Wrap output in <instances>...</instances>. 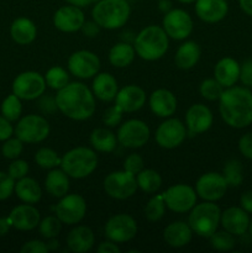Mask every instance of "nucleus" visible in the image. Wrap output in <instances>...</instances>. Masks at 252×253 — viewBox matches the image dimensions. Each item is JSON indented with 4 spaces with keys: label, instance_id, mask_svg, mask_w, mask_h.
Listing matches in <instances>:
<instances>
[{
    "label": "nucleus",
    "instance_id": "nucleus-8",
    "mask_svg": "<svg viewBox=\"0 0 252 253\" xmlns=\"http://www.w3.org/2000/svg\"><path fill=\"white\" fill-rule=\"evenodd\" d=\"M137 187V180L135 175L130 172H126L125 169L110 173L104 179V189L106 194L118 200L132 197Z\"/></svg>",
    "mask_w": 252,
    "mask_h": 253
},
{
    "label": "nucleus",
    "instance_id": "nucleus-33",
    "mask_svg": "<svg viewBox=\"0 0 252 253\" xmlns=\"http://www.w3.org/2000/svg\"><path fill=\"white\" fill-rule=\"evenodd\" d=\"M135 47L127 42L116 43L109 52V61L116 68H125L132 63L135 58Z\"/></svg>",
    "mask_w": 252,
    "mask_h": 253
},
{
    "label": "nucleus",
    "instance_id": "nucleus-54",
    "mask_svg": "<svg viewBox=\"0 0 252 253\" xmlns=\"http://www.w3.org/2000/svg\"><path fill=\"white\" fill-rule=\"evenodd\" d=\"M82 31H83L84 36L86 37H95L100 31V26L96 24L95 21H84L83 26H82Z\"/></svg>",
    "mask_w": 252,
    "mask_h": 253
},
{
    "label": "nucleus",
    "instance_id": "nucleus-2",
    "mask_svg": "<svg viewBox=\"0 0 252 253\" xmlns=\"http://www.w3.org/2000/svg\"><path fill=\"white\" fill-rule=\"evenodd\" d=\"M58 110L72 120L83 121L95 111V99L90 89L83 83H68L56 95Z\"/></svg>",
    "mask_w": 252,
    "mask_h": 253
},
{
    "label": "nucleus",
    "instance_id": "nucleus-23",
    "mask_svg": "<svg viewBox=\"0 0 252 253\" xmlns=\"http://www.w3.org/2000/svg\"><path fill=\"white\" fill-rule=\"evenodd\" d=\"M229 11L226 0H197L195 14L205 22H219L224 19Z\"/></svg>",
    "mask_w": 252,
    "mask_h": 253
},
{
    "label": "nucleus",
    "instance_id": "nucleus-20",
    "mask_svg": "<svg viewBox=\"0 0 252 253\" xmlns=\"http://www.w3.org/2000/svg\"><path fill=\"white\" fill-rule=\"evenodd\" d=\"M220 222L227 232L232 234L234 236H242L249 231V212L245 211L241 207L229 208L224 212H221Z\"/></svg>",
    "mask_w": 252,
    "mask_h": 253
},
{
    "label": "nucleus",
    "instance_id": "nucleus-22",
    "mask_svg": "<svg viewBox=\"0 0 252 253\" xmlns=\"http://www.w3.org/2000/svg\"><path fill=\"white\" fill-rule=\"evenodd\" d=\"M146 94L142 88L137 85H126L118 91L115 104L124 113H133L145 105Z\"/></svg>",
    "mask_w": 252,
    "mask_h": 253
},
{
    "label": "nucleus",
    "instance_id": "nucleus-12",
    "mask_svg": "<svg viewBox=\"0 0 252 253\" xmlns=\"http://www.w3.org/2000/svg\"><path fill=\"white\" fill-rule=\"evenodd\" d=\"M57 217L62 224L74 225L78 224L86 212L85 200L79 194H69L62 197L61 202L54 208Z\"/></svg>",
    "mask_w": 252,
    "mask_h": 253
},
{
    "label": "nucleus",
    "instance_id": "nucleus-58",
    "mask_svg": "<svg viewBox=\"0 0 252 253\" xmlns=\"http://www.w3.org/2000/svg\"><path fill=\"white\" fill-rule=\"evenodd\" d=\"M66 1L68 2V4L74 5V6L85 7V6H89V5L95 4V2L99 1V0H66Z\"/></svg>",
    "mask_w": 252,
    "mask_h": 253
},
{
    "label": "nucleus",
    "instance_id": "nucleus-15",
    "mask_svg": "<svg viewBox=\"0 0 252 253\" xmlns=\"http://www.w3.org/2000/svg\"><path fill=\"white\" fill-rule=\"evenodd\" d=\"M227 185L224 175L219 173H205L198 179L195 184V192L205 202H216L221 199L226 193Z\"/></svg>",
    "mask_w": 252,
    "mask_h": 253
},
{
    "label": "nucleus",
    "instance_id": "nucleus-51",
    "mask_svg": "<svg viewBox=\"0 0 252 253\" xmlns=\"http://www.w3.org/2000/svg\"><path fill=\"white\" fill-rule=\"evenodd\" d=\"M21 253H47L48 249L44 242L39 241V240H32V241L26 242L21 247Z\"/></svg>",
    "mask_w": 252,
    "mask_h": 253
},
{
    "label": "nucleus",
    "instance_id": "nucleus-59",
    "mask_svg": "<svg viewBox=\"0 0 252 253\" xmlns=\"http://www.w3.org/2000/svg\"><path fill=\"white\" fill-rule=\"evenodd\" d=\"M240 7L249 16H252V0H239Z\"/></svg>",
    "mask_w": 252,
    "mask_h": 253
},
{
    "label": "nucleus",
    "instance_id": "nucleus-49",
    "mask_svg": "<svg viewBox=\"0 0 252 253\" xmlns=\"http://www.w3.org/2000/svg\"><path fill=\"white\" fill-rule=\"evenodd\" d=\"M39 108L43 114H54L57 110H58L56 96L53 98V96L51 95H44V96L41 95L39 100Z\"/></svg>",
    "mask_w": 252,
    "mask_h": 253
},
{
    "label": "nucleus",
    "instance_id": "nucleus-11",
    "mask_svg": "<svg viewBox=\"0 0 252 253\" xmlns=\"http://www.w3.org/2000/svg\"><path fill=\"white\" fill-rule=\"evenodd\" d=\"M165 203L172 211L187 212L197 204V192L185 184H177L162 193Z\"/></svg>",
    "mask_w": 252,
    "mask_h": 253
},
{
    "label": "nucleus",
    "instance_id": "nucleus-9",
    "mask_svg": "<svg viewBox=\"0 0 252 253\" xmlns=\"http://www.w3.org/2000/svg\"><path fill=\"white\" fill-rule=\"evenodd\" d=\"M44 77L37 72H24L14 79L12 93L22 100H34L40 98L46 90Z\"/></svg>",
    "mask_w": 252,
    "mask_h": 253
},
{
    "label": "nucleus",
    "instance_id": "nucleus-38",
    "mask_svg": "<svg viewBox=\"0 0 252 253\" xmlns=\"http://www.w3.org/2000/svg\"><path fill=\"white\" fill-rule=\"evenodd\" d=\"M165 209H166V203L165 198L162 194L155 195L153 198H151L150 202L147 203L145 208V216L148 221H158L163 217L165 215Z\"/></svg>",
    "mask_w": 252,
    "mask_h": 253
},
{
    "label": "nucleus",
    "instance_id": "nucleus-17",
    "mask_svg": "<svg viewBox=\"0 0 252 253\" xmlns=\"http://www.w3.org/2000/svg\"><path fill=\"white\" fill-rule=\"evenodd\" d=\"M185 127L178 119H168L158 126L156 131V142L163 148L172 150L182 145L185 140Z\"/></svg>",
    "mask_w": 252,
    "mask_h": 253
},
{
    "label": "nucleus",
    "instance_id": "nucleus-18",
    "mask_svg": "<svg viewBox=\"0 0 252 253\" xmlns=\"http://www.w3.org/2000/svg\"><path fill=\"white\" fill-rule=\"evenodd\" d=\"M84 21H85V17L81 7L71 4L59 7L53 15L54 26L62 32L78 31L82 29Z\"/></svg>",
    "mask_w": 252,
    "mask_h": 253
},
{
    "label": "nucleus",
    "instance_id": "nucleus-61",
    "mask_svg": "<svg viewBox=\"0 0 252 253\" xmlns=\"http://www.w3.org/2000/svg\"><path fill=\"white\" fill-rule=\"evenodd\" d=\"M49 241L47 242V249H48V251H54V250H57L59 247V242L58 240L56 239V237H52V239H48Z\"/></svg>",
    "mask_w": 252,
    "mask_h": 253
},
{
    "label": "nucleus",
    "instance_id": "nucleus-45",
    "mask_svg": "<svg viewBox=\"0 0 252 253\" xmlns=\"http://www.w3.org/2000/svg\"><path fill=\"white\" fill-rule=\"evenodd\" d=\"M123 113L124 111L121 110L116 104L114 106L108 108L105 111H104V115H103L104 125L109 126V127H116V126L121 123Z\"/></svg>",
    "mask_w": 252,
    "mask_h": 253
},
{
    "label": "nucleus",
    "instance_id": "nucleus-55",
    "mask_svg": "<svg viewBox=\"0 0 252 253\" xmlns=\"http://www.w3.org/2000/svg\"><path fill=\"white\" fill-rule=\"evenodd\" d=\"M240 207L249 214H252V190L245 192L240 198Z\"/></svg>",
    "mask_w": 252,
    "mask_h": 253
},
{
    "label": "nucleus",
    "instance_id": "nucleus-39",
    "mask_svg": "<svg viewBox=\"0 0 252 253\" xmlns=\"http://www.w3.org/2000/svg\"><path fill=\"white\" fill-rule=\"evenodd\" d=\"M44 81L49 88L54 89V90H59V89L64 88L67 84L69 83V76L67 71H64L61 67H52L48 69L44 76Z\"/></svg>",
    "mask_w": 252,
    "mask_h": 253
},
{
    "label": "nucleus",
    "instance_id": "nucleus-13",
    "mask_svg": "<svg viewBox=\"0 0 252 253\" xmlns=\"http://www.w3.org/2000/svg\"><path fill=\"white\" fill-rule=\"evenodd\" d=\"M150 138V128L141 120H128L120 126L118 131V141L128 148H140L147 143Z\"/></svg>",
    "mask_w": 252,
    "mask_h": 253
},
{
    "label": "nucleus",
    "instance_id": "nucleus-37",
    "mask_svg": "<svg viewBox=\"0 0 252 253\" xmlns=\"http://www.w3.org/2000/svg\"><path fill=\"white\" fill-rule=\"evenodd\" d=\"M21 99L19 96L15 95L14 93L11 95H7L4 99L1 104V114L5 119L12 123V121L19 120L20 115H21L22 111V105H21Z\"/></svg>",
    "mask_w": 252,
    "mask_h": 253
},
{
    "label": "nucleus",
    "instance_id": "nucleus-1",
    "mask_svg": "<svg viewBox=\"0 0 252 253\" xmlns=\"http://www.w3.org/2000/svg\"><path fill=\"white\" fill-rule=\"evenodd\" d=\"M220 115L229 126L247 127L252 124V91L245 86H230L220 96Z\"/></svg>",
    "mask_w": 252,
    "mask_h": 253
},
{
    "label": "nucleus",
    "instance_id": "nucleus-30",
    "mask_svg": "<svg viewBox=\"0 0 252 253\" xmlns=\"http://www.w3.org/2000/svg\"><path fill=\"white\" fill-rule=\"evenodd\" d=\"M15 193L17 198L26 204H35L40 202L42 197V190L39 183L29 177L19 179V182L15 184Z\"/></svg>",
    "mask_w": 252,
    "mask_h": 253
},
{
    "label": "nucleus",
    "instance_id": "nucleus-27",
    "mask_svg": "<svg viewBox=\"0 0 252 253\" xmlns=\"http://www.w3.org/2000/svg\"><path fill=\"white\" fill-rule=\"evenodd\" d=\"M94 234L89 227L77 226L67 236V246L72 252L84 253L93 247Z\"/></svg>",
    "mask_w": 252,
    "mask_h": 253
},
{
    "label": "nucleus",
    "instance_id": "nucleus-4",
    "mask_svg": "<svg viewBox=\"0 0 252 253\" xmlns=\"http://www.w3.org/2000/svg\"><path fill=\"white\" fill-rule=\"evenodd\" d=\"M135 51L146 61H156L168 49V35L160 26H147L135 39Z\"/></svg>",
    "mask_w": 252,
    "mask_h": 253
},
{
    "label": "nucleus",
    "instance_id": "nucleus-7",
    "mask_svg": "<svg viewBox=\"0 0 252 253\" xmlns=\"http://www.w3.org/2000/svg\"><path fill=\"white\" fill-rule=\"evenodd\" d=\"M49 133V124L43 116L27 115L17 123L15 135L26 143H37L47 138Z\"/></svg>",
    "mask_w": 252,
    "mask_h": 253
},
{
    "label": "nucleus",
    "instance_id": "nucleus-62",
    "mask_svg": "<svg viewBox=\"0 0 252 253\" xmlns=\"http://www.w3.org/2000/svg\"><path fill=\"white\" fill-rule=\"evenodd\" d=\"M179 2H183V4H192V2H195L197 0H178Z\"/></svg>",
    "mask_w": 252,
    "mask_h": 253
},
{
    "label": "nucleus",
    "instance_id": "nucleus-52",
    "mask_svg": "<svg viewBox=\"0 0 252 253\" xmlns=\"http://www.w3.org/2000/svg\"><path fill=\"white\" fill-rule=\"evenodd\" d=\"M239 150L241 155H244L249 160H252V132L246 133L240 138Z\"/></svg>",
    "mask_w": 252,
    "mask_h": 253
},
{
    "label": "nucleus",
    "instance_id": "nucleus-10",
    "mask_svg": "<svg viewBox=\"0 0 252 253\" xmlns=\"http://www.w3.org/2000/svg\"><path fill=\"white\" fill-rule=\"evenodd\" d=\"M136 234L137 224L135 219L127 214L114 215L105 224V236L116 244L130 241L136 236Z\"/></svg>",
    "mask_w": 252,
    "mask_h": 253
},
{
    "label": "nucleus",
    "instance_id": "nucleus-36",
    "mask_svg": "<svg viewBox=\"0 0 252 253\" xmlns=\"http://www.w3.org/2000/svg\"><path fill=\"white\" fill-rule=\"evenodd\" d=\"M222 175H224L229 187H239V185H241L242 180H244L241 162L237 160L227 161L224 170H222Z\"/></svg>",
    "mask_w": 252,
    "mask_h": 253
},
{
    "label": "nucleus",
    "instance_id": "nucleus-29",
    "mask_svg": "<svg viewBox=\"0 0 252 253\" xmlns=\"http://www.w3.org/2000/svg\"><path fill=\"white\" fill-rule=\"evenodd\" d=\"M12 40L19 44H29L36 39L37 29L34 22L27 17H19L10 27Z\"/></svg>",
    "mask_w": 252,
    "mask_h": 253
},
{
    "label": "nucleus",
    "instance_id": "nucleus-6",
    "mask_svg": "<svg viewBox=\"0 0 252 253\" xmlns=\"http://www.w3.org/2000/svg\"><path fill=\"white\" fill-rule=\"evenodd\" d=\"M221 210L214 202H204L194 205L189 214L188 224L193 232L202 237H210L217 230Z\"/></svg>",
    "mask_w": 252,
    "mask_h": 253
},
{
    "label": "nucleus",
    "instance_id": "nucleus-42",
    "mask_svg": "<svg viewBox=\"0 0 252 253\" xmlns=\"http://www.w3.org/2000/svg\"><path fill=\"white\" fill-rule=\"evenodd\" d=\"M62 229V221L57 216H47L44 217L42 221H40L39 230L40 234L44 239H52V237H57L61 232Z\"/></svg>",
    "mask_w": 252,
    "mask_h": 253
},
{
    "label": "nucleus",
    "instance_id": "nucleus-28",
    "mask_svg": "<svg viewBox=\"0 0 252 253\" xmlns=\"http://www.w3.org/2000/svg\"><path fill=\"white\" fill-rule=\"evenodd\" d=\"M118 82L111 74H96L93 82V93L98 99L103 101H111L118 94Z\"/></svg>",
    "mask_w": 252,
    "mask_h": 253
},
{
    "label": "nucleus",
    "instance_id": "nucleus-5",
    "mask_svg": "<svg viewBox=\"0 0 252 253\" xmlns=\"http://www.w3.org/2000/svg\"><path fill=\"white\" fill-rule=\"evenodd\" d=\"M98 166V156L88 147H77L62 157L61 167L68 177L82 179L90 175Z\"/></svg>",
    "mask_w": 252,
    "mask_h": 253
},
{
    "label": "nucleus",
    "instance_id": "nucleus-21",
    "mask_svg": "<svg viewBox=\"0 0 252 253\" xmlns=\"http://www.w3.org/2000/svg\"><path fill=\"white\" fill-rule=\"evenodd\" d=\"M11 226L20 231H30L40 224V211L35 207L29 204L19 205L14 208L9 215Z\"/></svg>",
    "mask_w": 252,
    "mask_h": 253
},
{
    "label": "nucleus",
    "instance_id": "nucleus-44",
    "mask_svg": "<svg viewBox=\"0 0 252 253\" xmlns=\"http://www.w3.org/2000/svg\"><path fill=\"white\" fill-rule=\"evenodd\" d=\"M22 143L24 142L17 137H10L7 138V140H5L4 145H2L1 147L2 156H4L5 158H9V160H16V158L21 155L22 148H24Z\"/></svg>",
    "mask_w": 252,
    "mask_h": 253
},
{
    "label": "nucleus",
    "instance_id": "nucleus-47",
    "mask_svg": "<svg viewBox=\"0 0 252 253\" xmlns=\"http://www.w3.org/2000/svg\"><path fill=\"white\" fill-rule=\"evenodd\" d=\"M27 172H29V163L24 160H17V158L9 166V169H7L10 177L17 180L26 177Z\"/></svg>",
    "mask_w": 252,
    "mask_h": 253
},
{
    "label": "nucleus",
    "instance_id": "nucleus-57",
    "mask_svg": "<svg viewBox=\"0 0 252 253\" xmlns=\"http://www.w3.org/2000/svg\"><path fill=\"white\" fill-rule=\"evenodd\" d=\"M10 227H11V222H10L9 216L0 217V237L5 236L10 231Z\"/></svg>",
    "mask_w": 252,
    "mask_h": 253
},
{
    "label": "nucleus",
    "instance_id": "nucleus-16",
    "mask_svg": "<svg viewBox=\"0 0 252 253\" xmlns=\"http://www.w3.org/2000/svg\"><path fill=\"white\" fill-rule=\"evenodd\" d=\"M68 69L74 77L81 79L91 78L100 69V59L90 51H77L69 57Z\"/></svg>",
    "mask_w": 252,
    "mask_h": 253
},
{
    "label": "nucleus",
    "instance_id": "nucleus-34",
    "mask_svg": "<svg viewBox=\"0 0 252 253\" xmlns=\"http://www.w3.org/2000/svg\"><path fill=\"white\" fill-rule=\"evenodd\" d=\"M90 143L99 152H113L116 147V136L108 128H95L90 135Z\"/></svg>",
    "mask_w": 252,
    "mask_h": 253
},
{
    "label": "nucleus",
    "instance_id": "nucleus-26",
    "mask_svg": "<svg viewBox=\"0 0 252 253\" xmlns=\"http://www.w3.org/2000/svg\"><path fill=\"white\" fill-rule=\"evenodd\" d=\"M214 76L224 88H230L240 79V64L234 58L225 57L215 66Z\"/></svg>",
    "mask_w": 252,
    "mask_h": 253
},
{
    "label": "nucleus",
    "instance_id": "nucleus-35",
    "mask_svg": "<svg viewBox=\"0 0 252 253\" xmlns=\"http://www.w3.org/2000/svg\"><path fill=\"white\" fill-rule=\"evenodd\" d=\"M137 185L146 193H155L160 189L162 184V178L160 173L153 169H142L137 174Z\"/></svg>",
    "mask_w": 252,
    "mask_h": 253
},
{
    "label": "nucleus",
    "instance_id": "nucleus-53",
    "mask_svg": "<svg viewBox=\"0 0 252 253\" xmlns=\"http://www.w3.org/2000/svg\"><path fill=\"white\" fill-rule=\"evenodd\" d=\"M12 132H14V128L10 121L4 116H0V141H5L11 137Z\"/></svg>",
    "mask_w": 252,
    "mask_h": 253
},
{
    "label": "nucleus",
    "instance_id": "nucleus-14",
    "mask_svg": "<svg viewBox=\"0 0 252 253\" xmlns=\"http://www.w3.org/2000/svg\"><path fill=\"white\" fill-rule=\"evenodd\" d=\"M163 30L168 37L174 40H184L192 34L193 20L187 11L182 9H172L163 17Z\"/></svg>",
    "mask_w": 252,
    "mask_h": 253
},
{
    "label": "nucleus",
    "instance_id": "nucleus-56",
    "mask_svg": "<svg viewBox=\"0 0 252 253\" xmlns=\"http://www.w3.org/2000/svg\"><path fill=\"white\" fill-rule=\"evenodd\" d=\"M98 252L99 253H120L121 250L119 249L116 242L113 241H105V242H101L98 247Z\"/></svg>",
    "mask_w": 252,
    "mask_h": 253
},
{
    "label": "nucleus",
    "instance_id": "nucleus-19",
    "mask_svg": "<svg viewBox=\"0 0 252 253\" xmlns=\"http://www.w3.org/2000/svg\"><path fill=\"white\" fill-rule=\"evenodd\" d=\"M185 123L190 135H199L211 127L212 113L208 106L203 104H195L188 109Z\"/></svg>",
    "mask_w": 252,
    "mask_h": 253
},
{
    "label": "nucleus",
    "instance_id": "nucleus-3",
    "mask_svg": "<svg viewBox=\"0 0 252 253\" xmlns=\"http://www.w3.org/2000/svg\"><path fill=\"white\" fill-rule=\"evenodd\" d=\"M130 12L127 0H99L94 4L91 16L103 29L115 30L126 24Z\"/></svg>",
    "mask_w": 252,
    "mask_h": 253
},
{
    "label": "nucleus",
    "instance_id": "nucleus-24",
    "mask_svg": "<svg viewBox=\"0 0 252 253\" xmlns=\"http://www.w3.org/2000/svg\"><path fill=\"white\" fill-rule=\"evenodd\" d=\"M150 108L160 118H169L177 109V99L167 89H157L150 96Z\"/></svg>",
    "mask_w": 252,
    "mask_h": 253
},
{
    "label": "nucleus",
    "instance_id": "nucleus-48",
    "mask_svg": "<svg viewBox=\"0 0 252 253\" xmlns=\"http://www.w3.org/2000/svg\"><path fill=\"white\" fill-rule=\"evenodd\" d=\"M124 169L126 172L132 173L133 175L138 174L141 170L143 169V160L140 155H136V153H132V155L127 156L124 162Z\"/></svg>",
    "mask_w": 252,
    "mask_h": 253
},
{
    "label": "nucleus",
    "instance_id": "nucleus-46",
    "mask_svg": "<svg viewBox=\"0 0 252 253\" xmlns=\"http://www.w3.org/2000/svg\"><path fill=\"white\" fill-rule=\"evenodd\" d=\"M14 178L9 175V173L0 172V200H5L12 194L15 190Z\"/></svg>",
    "mask_w": 252,
    "mask_h": 253
},
{
    "label": "nucleus",
    "instance_id": "nucleus-43",
    "mask_svg": "<svg viewBox=\"0 0 252 253\" xmlns=\"http://www.w3.org/2000/svg\"><path fill=\"white\" fill-rule=\"evenodd\" d=\"M224 91V86L216 79H205L200 85V94L209 101L219 100Z\"/></svg>",
    "mask_w": 252,
    "mask_h": 253
},
{
    "label": "nucleus",
    "instance_id": "nucleus-60",
    "mask_svg": "<svg viewBox=\"0 0 252 253\" xmlns=\"http://www.w3.org/2000/svg\"><path fill=\"white\" fill-rule=\"evenodd\" d=\"M158 7H160L161 11L168 12L169 10H172V2H170V0H160Z\"/></svg>",
    "mask_w": 252,
    "mask_h": 253
},
{
    "label": "nucleus",
    "instance_id": "nucleus-31",
    "mask_svg": "<svg viewBox=\"0 0 252 253\" xmlns=\"http://www.w3.org/2000/svg\"><path fill=\"white\" fill-rule=\"evenodd\" d=\"M44 188L52 197H64L69 190L68 174L63 169L51 170L44 180Z\"/></svg>",
    "mask_w": 252,
    "mask_h": 253
},
{
    "label": "nucleus",
    "instance_id": "nucleus-25",
    "mask_svg": "<svg viewBox=\"0 0 252 253\" xmlns=\"http://www.w3.org/2000/svg\"><path fill=\"white\" fill-rule=\"evenodd\" d=\"M193 230L190 229L189 224L183 221H175L168 225L163 232V239L166 244L174 249H180L185 246L192 240Z\"/></svg>",
    "mask_w": 252,
    "mask_h": 253
},
{
    "label": "nucleus",
    "instance_id": "nucleus-32",
    "mask_svg": "<svg viewBox=\"0 0 252 253\" xmlns=\"http://www.w3.org/2000/svg\"><path fill=\"white\" fill-rule=\"evenodd\" d=\"M200 58V47L199 44L193 41H188L183 43L178 48L175 53L174 61L175 64L180 69H190L198 63Z\"/></svg>",
    "mask_w": 252,
    "mask_h": 253
},
{
    "label": "nucleus",
    "instance_id": "nucleus-63",
    "mask_svg": "<svg viewBox=\"0 0 252 253\" xmlns=\"http://www.w3.org/2000/svg\"><path fill=\"white\" fill-rule=\"evenodd\" d=\"M249 232H250V236L252 237V219L250 220V225H249Z\"/></svg>",
    "mask_w": 252,
    "mask_h": 253
},
{
    "label": "nucleus",
    "instance_id": "nucleus-41",
    "mask_svg": "<svg viewBox=\"0 0 252 253\" xmlns=\"http://www.w3.org/2000/svg\"><path fill=\"white\" fill-rule=\"evenodd\" d=\"M210 239V245L212 249L217 251H231L235 247V237L234 235L225 231H215Z\"/></svg>",
    "mask_w": 252,
    "mask_h": 253
},
{
    "label": "nucleus",
    "instance_id": "nucleus-50",
    "mask_svg": "<svg viewBox=\"0 0 252 253\" xmlns=\"http://www.w3.org/2000/svg\"><path fill=\"white\" fill-rule=\"evenodd\" d=\"M240 81L247 88H252V59H247L240 66Z\"/></svg>",
    "mask_w": 252,
    "mask_h": 253
},
{
    "label": "nucleus",
    "instance_id": "nucleus-40",
    "mask_svg": "<svg viewBox=\"0 0 252 253\" xmlns=\"http://www.w3.org/2000/svg\"><path fill=\"white\" fill-rule=\"evenodd\" d=\"M35 161L37 165L44 169H51V168L58 167L61 166L62 158L58 157L57 152H54L51 148H40L35 155Z\"/></svg>",
    "mask_w": 252,
    "mask_h": 253
}]
</instances>
